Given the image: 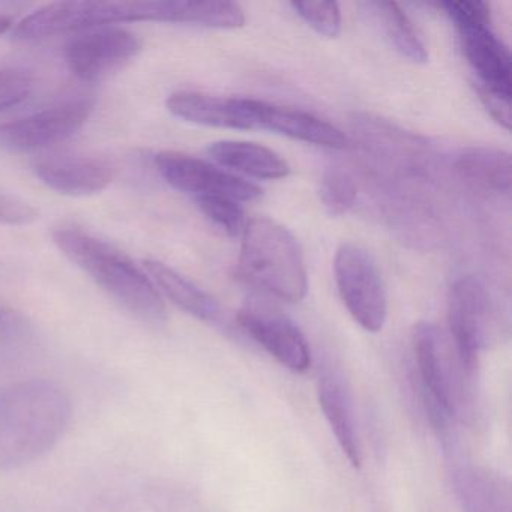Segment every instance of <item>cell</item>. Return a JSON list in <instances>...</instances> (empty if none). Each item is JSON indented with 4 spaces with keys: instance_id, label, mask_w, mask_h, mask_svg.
<instances>
[{
    "instance_id": "cell-10",
    "label": "cell",
    "mask_w": 512,
    "mask_h": 512,
    "mask_svg": "<svg viewBox=\"0 0 512 512\" xmlns=\"http://www.w3.org/2000/svg\"><path fill=\"white\" fill-rule=\"evenodd\" d=\"M155 166L167 184L194 199L223 196L236 202H253L262 196V188L257 185L182 152H160Z\"/></svg>"
},
{
    "instance_id": "cell-15",
    "label": "cell",
    "mask_w": 512,
    "mask_h": 512,
    "mask_svg": "<svg viewBox=\"0 0 512 512\" xmlns=\"http://www.w3.org/2000/svg\"><path fill=\"white\" fill-rule=\"evenodd\" d=\"M458 32L464 55L478 77L476 85L511 100V56L505 44L491 31V26H472Z\"/></svg>"
},
{
    "instance_id": "cell-4",
    "label": "cell",
    "mask_w": 512,
    "mask_h": 512,
    "mask_svg": "<svg viewBox=\"0 0 512 512\" xmlns=\"http://www.w3.org/2000/svg\"><path fill=\"white\" fill-rule=\"evenodd\" d=\"M133 22H172V2H58L40 8L17 23L14 38L43 40Z\"/></svg>"
},
{
    "instance_id": "cell-13",
    "label": "cell",
    "mask_w": 512,
    "mask_h": 512,
    "mask_svg": "<svg viewBox=\"0 0 512 512\" xmlns=\"http://www.w3.org/2000/svg\"><path fill=\"white\" fill-rule=\"evenodd\" d=\"M317 397L323 415L352 467L362 466V446L355 401L346 377L337 368L323 367L317 379Z\"/></svg>"
},
{
    "instance_id": "cell-2",
    "label": "cell",
    "mask_w": 512,
    "mask_h": 512,
    "mask_svg": "<svg viewBox=\"0 0 512 512\" xmlns=\"http://www.w3.org/2000/svg\"><path fill=\"white\" fill-rule=\"evenodd\" d=\"M53 242L137 319L152 326L166 323V305L157 287L118 248L74 227L55 230Z\"/></svg>"
},
{
    "instance_id": "cell-5",
    "label": "cell",
    "mask_w": 512,
    "mask_h": 512,
    "mask_svg": "<svg viewBox=\"0 0 512 512\" xmlns=\"http://www.w3.org/2000/svg\"><path fill=\"white\" fill-rule=\"evenodd\" d=\"M412 349L424 404L434 428L446 434L457 418L461 397L460 362L452 359L448 341L430 322L416 323ZM464 373V371H463Z\"/></svg>"
},
{
    "instance_id": "cell-25",
    "label": "cell",
    "mask_w": 512,
    "mask_h": 512,
    "mask_svg": "<svg viewBox=\"0 0 512 512\" xmlns=\"http://www.w3.org/2000/svg\"><path fill=\"white\" fill-rule=\"evenodd\" d=\"M292 8L317 34L326 38L340 35L341 13L335 2H293Z\"/></svg>"
},
{
    "instance_id": "cell-3",
    "label": "cell",
    "mask_w": 512,
    "mask_h": 512,
    "mask_svg": "<svg viewBox=\"0 0 512 512\" xmlns=\"http://www.w3.org/2000/svg\"><path fill=\"white\" fill-rule=\"evenodd\" d=\"M239 274L251 286L286 302L308 292L304 254L295 236L277 221L251 218L242 232Z\"/></svg>"
},
{
    "instance_id": "cell-28",
    "label": "cell",
    "mask_w": 512,
    "mask_h": 512,
    "mask_svg": "<svg viewBox=\"0 0 512 512\" xmlns=\"http://www.w3.org/2000/svg\"><path fill=\"white\" fill-rule=\"evenodd\" d=\"M38 218V211L25 200L0 191V224L28 226Z\"/></svg>"
},
{
    "instance_id": "cell-11",
    "label": "cell",
    "mask_w": 512,
    "mask_h": 512,
    "mask_svg": "<svg viewBox=\"0 0 512 512\" xmlns=\"http://www.w3.org/2000/svg\"><path fill=\"white\" fill-rule=\"evenodd\" d=\"M241 328L272 358L296 374L310 370L313 356L304 332L277 308L248 302L238 314Z\"/></svg>"
},
{
    "instance_id": "cell-16",
    "label": "cell",
    "mask_w": 512,
    "mask_h": 512,
    "mask_svg": "<svg viewBox=\"0 0 512 512\" xmlns=\"http://www.w3.org/2000/svg\"><path fill=\"white\" fill-rule=\"evenodd\" d=\"M257 130L272 131L299 142L329 149H343L349 140L343 131L311 113L256 100Z\"/></svg>"
},
{
    "instance_id": "cell-17",
    "label": "cell",
    "mask_w": 512,
    "mask_h": 512,
    "mask_svg": "<svg viewBox=\"0 0 512 512\" xmlns=\"http://www.w3.org/2000/svg\"><path fill=\"white\" fill-rule=\"evenodd\" d=\"M208 154L220 166L251 178L275 181L290 173L289 164L277 152L256 143L223 140L212 143Z\"/></svg>"
},
{
    "instance_id": "cell-9",
    "label": "cell",
    "mask_w": 512,
    "mask_h": 512,
    "mask_svg": "<svg viewBox=\"0 0 512 512\" xmlns=\"http://www.w3.org/2000/svg\"><path fill=\"white\" fill-rule=\"evenodd\" d=\"M142 41L116 26L80 32L65 46V61L77 79L97 82L136 58Z\"/></svg>"
},
{
    "instance_id": "cell-30",
    "label": "cell",
    "mask_w": 512,
    "mask_h": 512,
    "mask_svg": "<svg viewBox=\"0 0 512 512\" xmlns=\"http://www.w3.org/2000/svg\"><path fill=\"white\" fill-rule=\"evenodd\" d=\"M26 322L20 314L0 305V341L17 340L26 334Z\"/></svg>"
},
{
    "instance_id": "cell-29",
    "label": "cell",
    "mask_w": 512,
    "mask_h": 512,
    "mask_svg": "<svg viewBox=\"0 0 512 512\" xmlns=\"http://www.w3.org/2000/svg\"><path fill=\"white\" fill-rule=\"evenodd\" d=\"M476 91H478L482 104H484L487 112L493 116L494 121L499 122L505 130H509L511 128V100H506V98L493 94V92L487 91V89L478 85H476Z\"/></svg>"
},
{
    "instance_id": "cell-26",
    "label": "cell",
    "mask_w": 512,
    "mask_h": 512,
    "mask_svg": "<svg viewBox=\"0 0 512 512\" xmlns=\"http://www.w3.org/2000/svg\"><path fill=\"white\" fill-rule=\"evenodd\" d=\"M34 89V77L29 71L0 68V112L25 101Z\"/></svg>"
},
{
    "instance_id": "cell-31",
    "label": "cell",
    "mask_w": 512,
    "mask_h": 512,
    "mask_svg": "<svg viewBox=\"0 0 512 512\" xmlns=\"http://www.w3.org/2000/svg\"><path fill=\"white\" fill-rule=\"evenodd\" d=\"M16 19L13 16H0V35L7 34L13 28Z\"/></svg>"
},
{
    "instance_id": "cell-20",
    "label": "cell",
    "mask_w": 512,
    "mask_h": 512,
    "mask_svg": "<svg viewBox=\"0 0 512 512\" xmlns=\"http://www.w3.org/2000/svg\"><path fill=\"white\" fill-rule=\"evenodd\" d=\"M455 482L466 512H511L508 490L488 473L464 470Z\"/></svg>"
},
{
    "instance_id": "cell-1",
    "label": "cell",
    "mask_w": 512,
    "mask_h": 512,
    "mask_svg": "<svg viewBox=\"0 0 512 512\" xmlns=\"http://www.w3.org/2000/svg\"><path fill=\"white\" fill-rule=\"evenodd\" d=\"M70 395L49 379L0 388V472L20 469L55 448L71 421Z\"/></svg>"
},
{
    "instance_id": "cell-24",
    "label": "cell",
    "mask_w": 512,
    "mask_h": 512,
    "mask_svg": "<svg viewBox=\"0 0 512 512\" xmlns=\"http://www.w3.org/2000/svg\"><path fill=\"white\" fill-rule=\"evenodd\" d=\"M197 206L206 217L211 218L227 235L239 236L244 232L245 214L236 200L223 196L197 197Z\"/></svg>"
},
{
    "instance_id": "cell-23",
    "label": "cell",
    "mask_w": 512,
    "mask_h": 512,
    "mask_svg": "<svg viewBox=\"0 0 512 512\" xmlns=\"http://www.w3.org/2000/svg\"><path fill=\"white\" fill-rule=\"evenodd\" d=\"M358 188L346 170L331 167L323 173L320 199L332 217L347 214L355 205Z\"/></svg>"
},
{
    "instance_id": "cell-21",
    "label": "cell",
    "mask_w": 512,
    "mask_h": 512,
    "mask_svg": "<svg viewBox=\"0 0 512 512\" xmlns=\"http://www.w3.org/2000/svg\"><path fill=\"white\" fill-rule=\"evenodd\" d=\"M370 7L376 8L395 50L415 64H427V49L403 10L394 2H373Z\"/></svg>"
},
{
    "instance_id": "cell-6",
    "label": "cell",
    "mask_w": 512,
    "mask_h": 512,
    "mask_svg": "<svg viewBox=\"0 0 512 512\" xmlns=\"http://www.w3.org/2000/svg\"><path fill=\"white\" fill-rule=\"evenodd\" d=\"M335 280L347 311L367 332H380L388 319V293L373 257L347 242L335 254Z\"/></svg>"
},
{
    "instance_id": "cell-22",
    "label": "cell",
    "mask_w": 512,
    "mask_h": 512,
    "mask_svg": "<svg viewBox=\"0 0 512 512\" xmlns=\"http://www.w3.org/2000/svg\"><path fill=\"white\" fill-rule=\"evenodd\" d=\"M175 23L236 29L245 25V14L232 2H176Z\"/></svg>"
},
{
    "instance_id": "cell-18",
    "label": "cell",
    "mask_w": 512,
    "mask_h": 512,
    "mask_svg": "<svg viewBox=\"0 0 512 512\" xmlns=\"http://www.w3.org/2000/svg\"><path fill=\"white\" fill-rule=\"evenodd\" d=\"M145 269L155 287L167 296L173 304L196 319L206 323H218L221 319V307L217 299L200 289L193 281L169 268L157 260L145 262Z\"/></svg>"
},
{
    "instance_id": "cell-14",
    "label": "cell",
    "mask_w": 512,
    "mask_h": 512,
    "mask_svg": "<svg viewBox=\"0 0 512 512\" xmlns=\"http://www.w3.org/2000/svg\"><path fill=\"white\" fill-rule=\"evenodd\" d=\"M35 175L56 193L86 197L101 193L109 187L113 169L100 158L64 155L35 164Z\"/></svg>"
},
{
    "instance_id": "cell-27",
    "label": "cell",
    "mask_w": 512,
    "mask_h": 512,
    "mask_svg": "<svg viewBox=\"0 0 512 512\" xmlns=\"http://www.w3.org/2000/svg\"><path fill=\"white\" fill-rule=\"evenodd\" d=\"M440 7L458 31L472 26H490V5L485 2H443Z\"/></svg>"
},
{
    "instance_id": "cell-7",
    "label": "cell",
    "mask_w": 512,
    "mask_h": 512,
    "mask_svg": "<svg viewBox=\"0 0 512 512\" xmlns=\"http://www.w3.org/2000/svg\"><path fill=\"white\" fill-rule=\"evenodd\" d=\"M448 325L458 362L464 373L472 376L490 340L491 328L490 298L475 277L460 278L451 287Z\"/></svg>"
},
{
    "instance_id": "cell-12",
    "label": "cell",
    "mask_w": 512,
    "mask_h": 512,
    "mask_svg": "<svg viewBox=\"0 0 512 512\" xmlns=\"http://www.w3.org/2000/svg\"><path fill=\"white\" fill-rule=\"evenodd\" d=\"M167 109L175 118L203 127L257 130L256 100L251 98H227L181 91L170 95Z\"/></svg>"
},
{
    "instance_id": "cell-19",
    "label": "cell",
    "mask_w": 512,
    "mask_h": 512,
    "mask_svg": "<svg viewBox=\"0 0 512 512\" xmlns=\"http://www.w3.org/2000/svg\"><path fill=\"white\" fill-rule=\"evenodd\" d=\"M457 172L482 190L511 193V155L494 148L466 149L458 157Z\"/></svg>"
},
{
    "instance_id": "cell-8",
    "label": "cell",
    "mask_w": 512,
    "mask_h": 512,
    "mask_svg": "<svg viewBox=\"0 0 512 512\" xmlns=\"http://www.w3.org/2000/svg\"><path fill=\"white\" fill-rule=\"evenodd\" d=\"M94 101L76 98L47 107L25 118L0 124V149L31 152L70 139L91 118Z\"/></svg>"
}]
</instances>
